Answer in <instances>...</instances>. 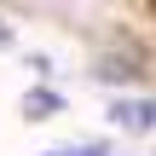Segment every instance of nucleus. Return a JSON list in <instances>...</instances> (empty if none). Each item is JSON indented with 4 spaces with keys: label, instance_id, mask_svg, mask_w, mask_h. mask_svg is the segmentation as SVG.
<instances>
[{
    "label": "nucleus",
    "instance_id": "3",
    "mask_svg": "<svg viewBox=\"0 0 156 156\" xmlns=\"http://www.w3.org/2000/svg\"><path fill=\"white\" fill-rule=\"evenodd\" d=\"M69 156H110V145H81V151H69Z\"/></svg>",
    "mask_w": 156,
    "mask_h": 156
},
{
    "label": "nucleus",
    "instance_id": "2",
    "mask_svg": "<svg viewBox=\"0 0 156 156\" xmlns=\"http://www.w3.org/2000/svg\"><path fill=\"white\" fill-rule=\"evenodd\" d=\"M58 110H64V98H58L52 87H35V93L23 98V116H58Z\"/></svg>",
    "mask_w": 156,
    "mask_h": 156
},
{
    "label": "nucleus",
    "instance_id": "1",
    "mask_svg": "<svg viewBox=\"0 0 156 156\" xmlns=\"http://www.w3.org/2000/svg\"><path fill=\"white\" fill-rule=\"evenodd\" d=\"M110 122L116 127H133V133H151L156 127V98H116L110 104Z\"/></svg>",
    "mask_w": 156,
    "mask_h": 156
}]
</instances>
